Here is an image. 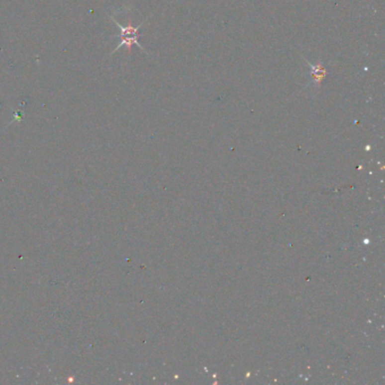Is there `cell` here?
<instances>
[{
	"label": "cell",
	"instance_id": "obj_2",
	"mask_svg": "<svg viewBox=\"0 0 385 385\" xmlns=\"http://www.w3.org/2000/svg\"><path fill=\"white\" fill-rule=\"evenodd\" d=\"M309 68H311V77H312V82L314 84V86L320 87L322 85V82L324 81V78L328 75V71H326L325 67L321 64H309L308 62Z\"/></svg>",
	"mask_w": 385,
	"mask_h": 385
},
{
	"label": "cell",
	"instance_id": "obj_1",
	"mask_svg": "<svg viewBox=\"0 0 385 385\" xmlns=\"http://www.w3.org/2000/svg\"><path fill=\"white\" fill-rule=\"evenodd\" d=\"M150 17V16H149ZM148 17V18H149ZM110 18L113 20V23H114L116 26H118L120 28V37H121V42L118 44V47H116L113 51L111 52V54H113L114 52L118 51V50L122 49L123 47H125L128 49L129 53L131 52V48L132 45H137L138 48H139L141 51H144L145 53H148L146 50L141 47V44L139 43V28L142 26V24L147 22V19H145L144 22L140 23L138 26H132L131 24H128V26H123V25H121L118 20L115 19L114 16H110Z\"/></svg>",
	"mask_w": 385,
	"mask_h": 385
}]
</instances>
